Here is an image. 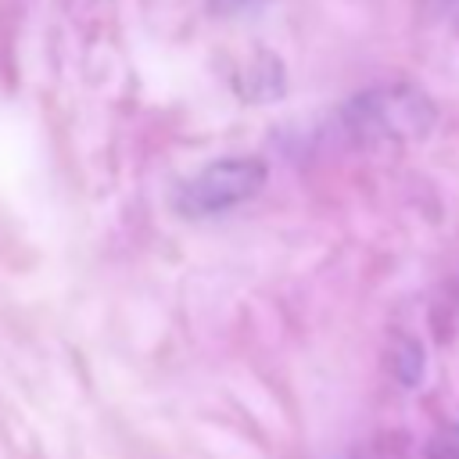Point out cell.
<instances>
[{"label":"cell","mask_w":459,"mask_h":459,"mask_svg":"<svg viewBox=\"0 0 459 459\" xmlns=\"http://www.w3.org/2000/svg\"><path fill=\"white\" fill-rule=\"evenodd\" d=\"M452 11H455V18H459V0H452Z\"/></svg>","instance_id":"cell-4"},{"label":"cell","mask_w":459,"mask_h":459,"mask_svg":"<svg viewBox=\"0 0 459 459\" xmlns=\"http://www.w3.org/2000/svg\"><path fill=\"white\" fill-rule=\"evenodd\" d=\"M355 129L387 136V140H416L434 126V104L412 86H387L366 93L351 104Z\"/></svg>","instance_id":"cell-2"},{"label":"cell","mask_w":459,"mask_h":459,"mask_svg":"<svg viewBox=\"0 0 459 459\" xmlns=\"http://www.w3.org/2000/svg\"><path fill=\"white\" fill-rule=\"evenodd\" d=\"M430 455H434V459H459V423H455V427H448V430L434 441Z\"/></svg>","instance_id":"cell-3"},{"label":"cell","mask_w":459,"mask_h":459,"mask_svg":"<svg viewBox=\"0 0 459 459\" xmlns=\"http://www.w3.org/2000/svg\"><path fill=\"white\" fill-rule=\"evenodd\" d=\"M265 161L258 158H219L212 165H204L197 176H190L179 194H176V208L190 219L197 215H219L226 208L244 204L247 197H255L265 183Z\"/></svg>","instance_id":"cell-1"}]
</instances>
